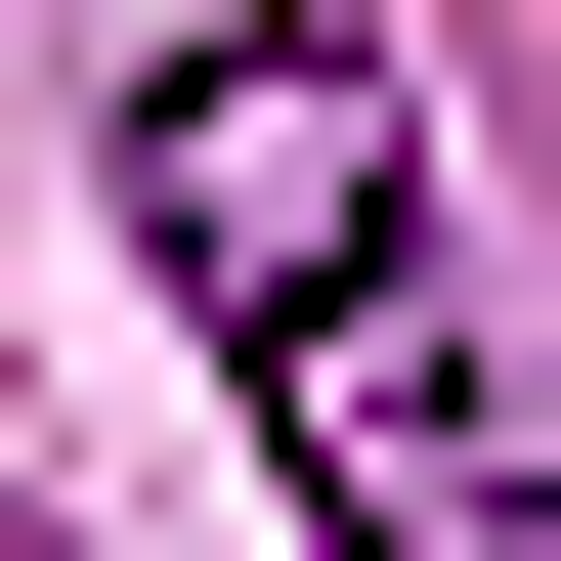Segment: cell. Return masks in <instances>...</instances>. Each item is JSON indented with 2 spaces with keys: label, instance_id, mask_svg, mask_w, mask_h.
<instances>
[{
  "label": "cell",
  "instance_id": "6da1fadb",
  "mask_svg": "<svg viewBox=\"0 0 561 561\" xmlns=\"http://www.w3.org/2000/svg\"><path fill=\"white\" fill-rule=\"evenodd\" d=\"M130 216H173V302L302 389V476H389V518H476V432H432V130L346 44H173L130 87Z\"/></svg>",
  "mask_w": 561,
  "mask_h": 561
},
{
  "label": "cell",
  "instance_id": "7a4b0ae2",
  "mask_svg": "<svg viewBox=\"0 0 561 561\" xmlns=\"http://www.w3.org/2000/svg\"><path fill=\"white\" fill-rule=\"evenodd\" d=\"M476 561H561V346H518V432H476Z\"/></svg>",
  "mask_w": 561,
  "mask_h": 561
}]
</instances>
